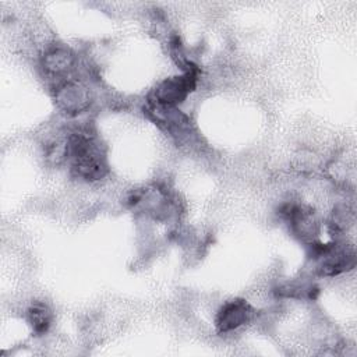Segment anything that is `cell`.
<instances>
[{
    "instance_id": "obj_1",
    "label": "cell",
    "mask_w": 357,
    "mask_h": 357,
    "mask_svg": "<svg viewBox=\"0 0 357 357\" xmlns=\"http://www.w3.org/2000/svg\"><path fill=\"white\" fill-rule=\"evenodd\" d=\"M67 159L73 172L85 180H99L107 173V165L100 145L86 130H78L67 138Z\"/></svg>"
},
{
    "instance_id": "obj_2",
    "label": "cell",
    "mask_w": 357,
    "mask_h": 357,
    "mask_svg": "<svg viewBox=\"0 0 357 357\" xmlns=\"http://www.w3.org/2000/svg\"><path fill=\"white\" fill-rule=\"evenodd\" d=\"M195 86V75L188 71L185 75L172 77L160 82L153 91L156 106L174 107L181 103Z\"/></svg>"
},
{
    "instance_id": "obj_4",
    "label": "cell",
    "mask_w": 357,
    "mask_h": 357,
    "mask_svg": "<svg viewBox=\"0 0 357 357\" xmlns=\"http://www.w3.org/2000/svg\"><path fill=\"white\" fill-rule=\"evenodd\" d=\"M252 308L243 300H233L226 303L216 315V328L219 332L233 331L250 321Z\"/></svg>"
},
{
    "instance_id": "obj_3",
    "label": "cell",
    "mask_w": 357,
    "mask_h": 357,
    "mask_svg": "<svg viewBox=\"0 0 357 357\" xmlns=\"http://www.w3.org/2000/svg\"><path fill=\"white\" fill-rule=\"evenodd\" d=\"M54 98L59 107L68 114H78L91 103L88 88L74 79H63L59 82L56 85Z\"/></svg>"
},
{
    "instance_id": "obj_6",
    "label": "cell",
    "mask_w": 357,
    "mask_h": 357,
    "mask_svg": "<svg viewBox=\"0 0 357 357\" xmlns=\"http://www.w3.org/2000/svg\"><path fill=\"white\" fill-rule=\"evenodd\" d=\"M28 321L35 332L43 333L50 326L52 312L45 304H33L28 310Z\"/></svg>"
},
{
    "instance_id": "obj_5",
    "label": "cell",
    "mask_w": 357,
    "mask_h": 357,
    "mask_svg": "<svg viewBox=\"0 0 357 357\" xmlns=\"http://www.w3.org/2000/svg\"><path fill=\"white\" fill-rule=\"evenodd\" d=\"M75 64V57L73 52L64 46H53L50 47L42 59L43 70L56 78H61L67 75Z\"/></svg>"
}]
</instances>
